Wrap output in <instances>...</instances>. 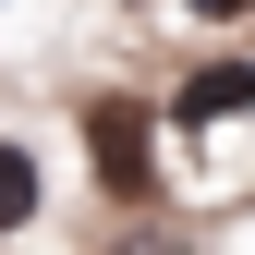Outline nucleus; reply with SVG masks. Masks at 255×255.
Here are the masks:
<instances>
[{"instance_id": "nucleus-1", "label": "nucleus", "mask_w": 255, "mask_h": 255, "mask_svg": "<svg viewBox=\"0 0 255 255\" xmlns=\"http://www.w3.org/2000/svg\"><path fill=\"white\" fill-rule=\"evenodd\" d=\"M85 134H98V170H110V195H146V122H134V110H98Z\"/></svg>"}, {"instance_id": "nucleus-2", "label": "nucleus", "mask_w": 255, "mask_h": 255, "mask_svg": "<svg viewBox=\"0 0 255 255\" xmlns=\"http://www.w3.org/2000/svg\"><path fill=\"white\" fill-rule=\"evenodd\" d=\"M219 110H255V61H219V73L182 85V122H219Z\"/></svg>"}, {"instance_id": "nucleus-3", "label": "nucleus", "mask_w": 255, "mask_h": 255, "mask_svg": "<svg viewBox=\"0 0 255 255\" xmlns=\"http://www.w3.org/2000/svg\"><path fill=\"white\" fill-rule=\"evenodd\" d=\"M24 219H37V158L0 146V231H24Z\"/></svg>"}, {"instance_id": "nucleus-4", "label": "nucleus", "mask_w": 255, "mask_h": 255, "mask_svg": "<svg viewBox=\"0 0 255 255\" xmlns=\"http://www.w3.org/2000/svg\"><path fill=\"white\" fill-rule=\"evenodd\" d=\"M207 12H243V0H207Z\"/></svg>"}]
</instances>
